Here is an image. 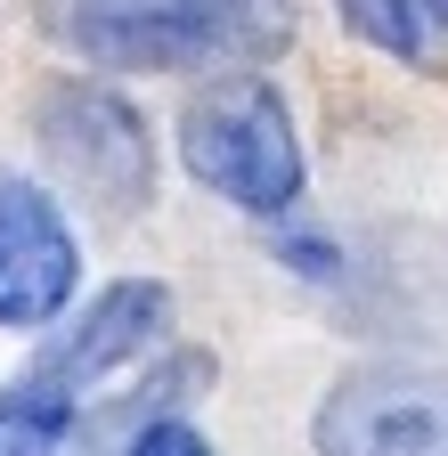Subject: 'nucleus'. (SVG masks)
<instances>
[{
  "label": "nucleus",
  "instance_id": "nucleus-1",
  "mask_svg": "<svg viewBox=\"0 0 448 456\" xmlns=\"http://www.w3.org/2000/svg\"><path fill=\"white\" fill-rule=\"evenodd\" d=\"M180 155L188 171L229 196L253 220H286L302 204V139H294V114L269 82L237 74V82H204L180 114Z\"/></svg>",
  "mask_w": 448,
  "mask_h": 456
},
{
  "label": "nucleus",
  "instance_id": "nucleus-2",
  "mask_svg": "<svg viewBox=\"0 0 448 456\" xmlns=\"http://www.w3.org/2000/svg\"><path fill=\"white\" fill-rule=\"evenodd\" d=\"M33 139H41V163L106 220L123 228L155 204V131L147 114L106 90V82H49L41 106H33Z\"/></svg>",
  "mask_w": 448,
  "mask_h": 456
},
{
  "label": "nucleus",
  "instance_id": "nucleus-3",
  "mask_svg": "<svg viewBox=\"0 0 448 456\" xmlns=\"http://www.w3.org/2000/svg\"><path fill=\"white\" fill-rule=\"evenodd\" d=\"M66 41L115 74H188L229 49L212 0H74Z\"/></svg>",
  "mask_w": 448,
  "mask_h": 456
},
{
  "label": "nucleus",
  "instance_id": "nucleus-4",
  "mask_svg": "<svg viewBox=\"0 0 448 456\" xmlns=\"http://www.w3.org/2000/svg\"><path fill=\"white\" fill-rule=\"evenodd\" d=\"M82 285V245L33 180H0V326H49Z\"/></svg>",
  "mask_w": 448,
  "mask_h": 456
},
{
  "label": "nucleus",
  "instance_id": "nucleus-5",
  "mask_svg": "<svg viewBox=\"0 0 448 456\" xmlns=\"http://www.w3.org/2000/svg\"><path fill=\"white\" fill-rule=\"evenodd\" d=\"M326 448H448V375L432 367H359L318 408Z\"/></svg>",
  "mask_w": 448,
  "mask_h": 456
},
{
  "label": "nucleus",
  "instance_id": "nucleus-6",
  "mask_svg": "<svg viewBox=\"0 0 448 456\" xmlns=\"http://www.w3.org/2000/svg\"><path fill=\"white\" fill-rule=\"evenodd\" d=\"M163 326H172V294H163V285L123 277V285H106V294L82 310V326L33 367V383L58 391V399H74L82 383L115 375V367H131V359H147L155 342H163Z\"/></svg>",
  "mask_w": 448,
  "mask_h": 456
},
{
  "label": "nucleus",
  "instance_id": "nucleus-7",
  "mask_svg": "<svg viewBox=\"0 0 448 456\" xmlns=\"http://www.w3.org/2000/svg\"><path fill=\"white\" fill-rule=\"evenodd\" d=\"M343 25L408 74H448V0H334Z\"/></svg>",
  "mask_w": 448,
  "mask_h": 456
},
{
  "label": "nucleus",
  "instance_id": "nucleus-8",
  "mask_svg": "<svg viewBox=\"0 0 448 456\" xmlns=\"http://www.w3.org/2000/svg\"><path fill=\"white\" fill-rule=\"evenodd\" d=\"M212 17H220V41H229V49L269 57V49H286V33H294V0H212Z\"/></svg>",
  "mask_w": 448,
  "mask_h": 456
}]
</instances>
